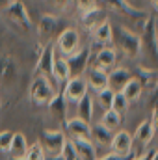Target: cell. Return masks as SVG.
Wrapping results in <instances>:
<instances>
[{
  "instance_id": "6da1fadb",
  "label": "cell",
  "mask_w": 158,
  "mask_h": 160,
  "mask_svg": "<svg viewBox=\"0 0 158 160\" xmlns=\"http://www.w3.org/2000/svg\"><path fill=\"white\" fill-rule=\"evenodd\" d=\"M112 43H116L119 50L123 54H126L128 58H132V60L140 58V54L143 50L140 34H136V32H132V30H128L125 26H116L114 28V39H112Z\"/></svg>"
},
{
  "instance_id": "7a4b0ae2",
  "label": "cell",
  "mask_w": 158,
  "mask_h": 160,
  "mask_svg": "<svg viewBox=\"0 0 158 160\" xmlns=\"http://www.w3.org/2000/svg\"><path fill=\"white\" fill-rule=\"evenodd\" d=\"M39 143L47 155V158H60L65 143H67V136L63 134V130L60 128H47L41 132Z\"/></svg>"
},
{
  "instance_id": "3957f363",
  "label": "cell",
  "mask_w": 158,
  "mask_h": 160,
  "mask_svg": "<svg viewBox=\"0 0 158 160\" xmlns=\"http://www.w3.org/2000/svg\"><path fill=\"white\" fill-rule=\"evenodd\" d=\"M54 93H56V88L52 82H48L45 77H34L28 89V97L36 106H47L54 97Z\"/></svg>"
},
{
  "instance_id": "277c9868",
  "label": "cell",
  "mask_w": 158,
  "mask_h": 160,
  "mask_svg": "<svg viewBox=\"0 0 158 160\" xmlns=\"http://www.w3.org/2000/svg\"><path fill=\"white\" fill-rule=\"evenodd\" d=\"M80 48H82V38L77 28H63L62 34L56 38V50L62 54V58H69Z\"/></svg>"
},
{
  "instance_id": "5b68a950",
  "label": "cell",
  "mask_w": 158,
  "mask_h": 160,
  "mask_svg": "<svg viewBox=\"0 0 158 160\" xmlns=\"http://www.w3.org/2000/svg\"><path fill=\"white\" fill-rule=\"evenodd\" d=\"M91 54H93L91 47H82L78 52H75L69 58H65L71 78H77V77H84L86 75L87 67L91 65Z\"/></svg>"
},
{
  "instance_id": "8992f818",
  "label": "cell",
  "mask_w": 158,
  "mask_h": 160,
  "mask_svg": "<svg viewBox=\"0 0 158 160\" xmlns=\"http://www.w3.org/2000/svg\"><path fill=\"white\" fill-rule=\"evenodd\" d=\"M4 15H6V19H7L13 26H17V28H21V30H30V26H32L30 15H28L24 4H22L21 0H11V2L4 8Z\"/></svg>"
},
{
  "instance_id": "52a82bcc",
  "label": "cell",
  "mask_w": 158,
  "mask_h": 160,
  "mask_svg": "<svg viewBox=\"0 0 158 160\" xmlns=\"http://www.w3.org/2000/svg\"><path fill=\"white\" fill-rule=\"evenodd\" d=\"M140 38H141V47L147 48V54L153 60H158V26H156V21L151 15L143 21Z\"/></svg>"
},
{
  "instance_id": "ba28073f",
  "label": "cell",
  "mask_w": 158,
  "mask_h": 160,
  "mask_svg": "<svg viewBox=\"0 0 158 160\" xmlns=\"http://www.w3.org/2000/svg\"><path fill=\"white\" fill-rule=\"evenodd\" d=\"M63 134L71 142H75V140H91V125L82 121L77 116L67 118L65 123H63Z\"/></svg>"
},
{
  "instance_id": "9c48e42d",
  "label": "cell",
  "mask_w": 158,
  "mask_h": 160,
  "mask_svg": "<svg viewBox=\"0 0 158 160\" xmlns=\"http://www.w3.org/2000/svg\"><path fill=\"white\" fill-rule=\"evenodd\" d=\"M102 6L110 11H116L123 17H128V19H136V21H145L149 17V13L134 8L132 4H128L126 0H102Z\"/></svg>"
},
{
  "instance_id": "30bf717a",
  "label": "cell",
  "mask_w": 158,
  "mask_h": 160,
  "mask_svg": "<svg viewBox=\"0 0 158 160\" xmlns=\"http://www.w3.org/2000/svg\"><path fill=\"white\" fill-rule=\"evenodd\" d=\"M54 58H56V50L52 45H47L43 50L39 52V58H37V63H36V77H45L48 82L56 86V82L52 78V63H54Z\"/></svg>"
},
{
  "instance_id": "8fae6325",
  "label": "cell",
  "mask_w": 158,
  "mask_h": 160,
  "mask_svg": "<svg viewBox=\"0 0 158 160\" xmlns=\"http://www.w3.org/2000/svg\"><path fill=\"white\" fill-rule=\"evenodd\" d=\"M67 104H77L80 99L87 93V84L84 77H77V78H69L65 82V88L62 89Z\"/></svg>"
},
{
  "instance_id": "7c38bea8",
  "label": "cell",
  "mask_w": 158,
  "mask_h": 160,
  "mask_svg": "<svg viewBox=\"0 0 158 160\" xmlns=\"http://www.w3.org/2000/svg\"><path fill=\"white\" fill-rule=\"evenodd\" d=\"M62 19L52 15V13H43L39 19V36L43 41H50L54 38H58L62 32Z\"/></svg>"
},
{
  "instance_id": "4fadbf2b",
  "label": "cell",
  "mask_w": 158,
  "mask_h": 160,
  "mask_svg": "<svg viewBox=\"0 0 158 160\" xmlns=\"http://www.w3.org/2000/svg\"><path fill=\"white\" fill-rule=\"evenodd\" d=\"M91 65L102 69V71H112L116 67V62H117V54H116V48L112 47H102V48H97L95 54H91Z\"/></svg>"
},
{
  "instance_id": "5bb4252c",
  "label": "cell",
  "mask_w": 158,
  "mask_h": 160,
  "mask_svg": "<svg viewBox=\"0 0 158 160\" xmlns=\"http://www.w3.org/2000/svg\"><path fill=\"white\" fill-rule=\"evenodd\" d=\"M130 149H132V136L126 130L114 132V138H112V143H110V153H114V155H117L121 158L128 160Z\"/></svg>"
},
{
  "instance_id": "9a60e30c",
  "label": "cell",
  "mask_w": 158,
  "mask_h": 160,
  "mask_svg": "<svg viewBox=\"0 0 158 160\" xmlns=\"http://www.w3.org/2000/svg\"><path fill=\"white\" fill-rule=\"evenodd\" d=\"M84 78H86L87 88H89L91 91H95V93L108 88V73L102 71V69H99V67H95V65H89V67H87Z\"/></svg>"
},
{
  "instance_id": "2e32d148",
  "label": "cell",
  "mask_w": 158,
  "mask_h": 160,
  "mask_svg": "<svg viewBox=\"0 0 158 160\" xmlns=\"http://www.w3.org/2000/svg\"><path fill=\"white\" fill-rule=\"evenodd\" d=\"M108 19H106V13L101 9V8H95L91 11H86V13H80V24L84 26V30H87L89 34H93L101 24H104Z\"/></svg>"
},
{
  "instance_id": "e0dca14e",
  "label": "cell",
  "mask_w": 158,
  "mask_h": 160,
  "mask_svg": "<svg viewBox=\"0 0 158 160\" xmlns=\"http://www.w3.org/2000/svg\"><path fill=\"white\" fill-rule=\"evenodd\" d=\"M134 75L125 69V67H114L112 71H108V89H112L114 93H119L123 91V88L130 82Z\"/></svg>"
},
{
  "instance_id": "ac0fdd59",
  "label": "cell",
  "mask_w": 158,
  "mask_h": 160,
  "mask_svg": "<svg viewBox=\"0 0 158 160\" xmlns=\"http://www.w3.org/2000/svg\"><path fill=\"white\" fill-rule=\"evenodd\" d=\"M47 108H48V112H50V116H52L54 119H58L62 125L65 123L69 104H67V101H65V97H63V93H62V91L54 93V97L50 99V102L47 104Z\"/></svg>"
},
{
  "instance_id": "d6986e66",
  "label": "cell",
  "mask_w": 158,
  "mask_h": 160,
  "mask_svg": "<svg viewBox=\"0 0 158 160\" xmlns=\"http://www.w3.org/2000/svg\"><path fill=\"white\" fill-rule=\"evenodd\" d=\"M93 112H95V99L89 95V91L77 102V118H80L82 121L89 123L93 121Z\"/></svg>"
},
{
  "instance_id": "ffe728a7",
  "label": "cell",
  "mask_w": 158,
  "mask_h": 160,
  "mask_svg": "<svg viewBox=\"0 0 158 160\" xmlns=\"http://www.w3.org/2000/svg\"><path fill=\"white\" fill-rule=\"evenodd\" d=\"M91 38H93V47L102 48V47L110 45L112 39H114V26L106 21L104 24H101V26L91 34Z\"/></svg>"
},
{
  "instance_id": "44dd1931",
  "label": "cell",
  "mask_w": 158,
  "mask_h": 160,
  "mask_svg": "<svg viewBox=\"0 0 158 160\" xmlns=\"http://www.w3.org/2000/svg\"><path fill=\"white\" fill-rule=\"evenodd\" d=\"M73 145L77 149L78 160H99V157H97V147H95V143L91 140H75Z\"/></svg>"
},
{
  "instance_id": "7402d4cb",
  "label": "cell",
  "mask_w": 158,
  "mask_h": 160,
  "mask_svg": "<svg viewBox=\"0 0 158 160\" xmlns=\"http://www.w3.org/2000/svg\"><path fill=\"white\" fill-rule=\"evenodd\" d=\"M52 78L56 82V86L65 84L67 80L71 78V77H69V67H67L65 58H62V56H58V54H56L54 63H52Z\"/></svg>"
},
{
  "instance_id": "603a6c76",
  "label": "cell",
  "mask_w": 158,
  "mask_h": 160,
  "mask_svg": "<svg viewBox=\"0 0 158 160\" xmlns=\"http://www.w3.org/2000/svg\"><path fill=\"white\" fill-rule=\"evenodd\" d=\"M112 138H114V132H110L108 128H104L101 123L91 125V140H93L97 145H101V147H110Z\"/></svg>"
},
{
  "instance_id": "cb8c5ba5",
  "label": "cell",
  "mask_w": 158,
  "mask_h": 160,
  "mask_svg": "<svg viewBox=\"0 0 158 160\" xmlns=\"http://www.w3.org/2000/svg\"><path fill=\"white\" fill-rule=\"evenodd\" d=\"M26 151H28V143H26L24 134L22 132H13V142H11V147H9L11 158H24Z\"/></svg>"
},
{
  "instance_id": "d4e9b609",
  "label": "cell",
  "mask_w": 158,
  "mask_h": 160,
  "mask_svg": "<svg viewBox=\"0 0 158 160\" xmlns=\"http://www.w3.org/2000/svg\"><path fill=\"white\" fill-rule=\"evenodd\" d=\"M125 97H126V101L128 102H136L140 97H141V93H143V84L140 82L138 78H130V82L123 88V91H121Z\"/></svg>"
},
{
  "instance_id": "484cf974",
  "label": "cell",
  "mask_w": 158,
  "mask_h": 160,
  "mask_svg": "<svg viewBox=\"0 0 158 160\" xmlns=\"http://www.w3.org/2000/svg\"><path fill=\"white\" fill-rule=\"evenodd\" d=\"M104 128H108L110 132H117L119 127H121V123H123V116H119L117 112H114L112 108L110 110H106L104 114H102V118L99 121Z\"/></svg>"
},
{
  "instance_id": "4316f807",
  "label": "cell",
  "mask_w": 158,
  "mask_h": 160,
  "mask_svg": "<svg viewBox=\"0 0 158 160\" xmlns=\"http://www.w3.org/2000/svg\"><path fill=\"white\" fill-rule=\"evenodd\" d=\"M130 108V102L126 101V97L119 91V93H114V101H112V110L117 112L119 116H123L126 110Z\"/></svg>"
},
{
  "instance_id": "83f0119b",
  "label": "cell",
  "mask_w": 158,
  "mask_h": 160,
  "mask_svg": "<svg viewBox=\"0 0 158 160\" xmlns=\"http://www.w3.org/2000/svg\"><path fill=\"white\" fill-rule=\"evenodd\" d=\"M112 101H114V91L112 89H102V91H97V102H99V106L106 112V110H110L112 108Z\"/></svg>"
},
{
  "instance_id": "f1b7e54d",
  "label": "cell",
  "mask_w": 158,
  "mask_h": 160,
  "mask_svg": "<svg viewBox=\"0 0 158 160\" xmlns=\"http://www.w3.org/2000/svg\"><path fill=\"white\" fill-rule=\"evenodd\" d=\"M26 160H47V155H45V151H43V147H41V143H32V145H28V151H26Z\"/></svg>"
},
{
  "instance_id": "f546056e",
  "label": "cell",
  "mask_w": 158,
  "mask_h": 160,
  "mask_svg": "<svg viewBox=\"0 0 158 160\" xmlns=\"http://www.w3.org/2000/svg\"><path fill=\"white\" fill-rule=\"evenodd\" d=\"M11 142H13V132L11 130H2L0 132V151L2 153H9Z\"/></svg>"
},
{
  "instance_id": "4dcf8cb0",
  "label": "cell",
  "mask_w": 158,
  "mask_h": 160,
  "mask_svg": "<svg viewBox=\"0 0 158 160\" xmlns=\"http://www.w3.org/2000/svg\"><path fill=\"white\" fill-rule=\"evenodd\" d=\"M58 160H78V155H77V149H75L73 142L67 140V143H65V147H63V151H62Z\"/></svg>"
},
{
  "instance_id": "1f68e13d",
  "label": "cell",
  "mask_w": 158,
  "mask_h": 160,
  "mask_svg": "<svg viewBox=\"0 0 158 160\" xmlns=\"http://www.w3.org/2000/svg\"><path fill=\"white\" fill-rule=\"evenodd\" d=\"M77 6H78V11L80 13H86V11H91L97 6V0H77Z\"/></svg>"
},
{
  "instance_id": "d6a6232c",
  "label": "cell",
  "mask_w": 158,
  "mask_h": 160,
  "mask_svg": "<svg viewBox=\"0 0 158 160\" xmlns=\"http://www.w3.org/2000/svg\"><path fill=\"white\" fill-rule=\"evenodd\" d=\"M48 6H52V8H56V9H65L67 8V4H69V0H45Z\"/></svg>"
},
{
  "instance_id": "836d02e7",
  "label": "cell",
  "mask_w": 158,
  "mask_h": 160,
  "mask_svg": "<svg viewBox=\"0 0 158 160\" xmlns=\"http://www.w3.org/2000/svg\"><path fill=\"white\" fill-rule=\"evenodd\" d=\"M151 125H153V130L155 134H158V108H153V116H151Z\"/></svg>"
},
{
  "instance_id": "e575fe53",
  "label": "cell",
  "mask_w": 158,
  "mask_h": 160,
  "mask_svg": "<svg viewBox=\"0 0 158 160\" xmlns=\"http://www.w3.org/2000/svg\"><path fill=\"white\" fill-rule=\"evenodd\" d=\"M153 155H155V151H147L145 155H141L138 158H132V160H153Z\"/></svg>"
},
{
  "instance_id": "d590c367",
  "label": "cell",
  "mask_w": 158,
  "mask_h": 160,
  "mask_svg": "<svg viewBox=\"0 0 158 160\" xmlns=\"http://www.w3.org/2000/svg\"><path fill=\"white\" fill-rule=\"evenodd\" d=\"M99 160H125V158H121V157L114 155V153H108V155H104L102 158H99Z\"/></svg>"
},
{
  "instance_id": "8d00e7d4",
  "label": "cell",
  "mask_w": 158,
  "mask_h": 160,
  "mask_svg": "<svg viewBox=\"0 0 158 160\" xmlns=\"http://www.w3.org/2000/svg\"><path fill=\"white\" fill-rule=\"evenodd\" d=\"M9 2H11V0H0V9H4V8L9 4Z\"/></svg>"
},
{
  "instance_id": "74e56055",
  "label": "cell",
  "mask_w": 158,
  "mask_h": 160,
  "mask_svg": "<svg viewBox=\"0 0 158 160\" xmlns=\"http://www.w3.org/2000/svg\"><path fill=\"white\" fill-rule=\"evenodd\" d=\"M151 2H153V8L158 11V0H151Z\"/></svg>"
},
{
  "instance_id": "f35d334b",
  "label": "cell",
  "mask_w": 158,
  "mask_h": 160,
  "mask_svg": "<svg viewBox=\"0 0 158 160\" xmlns=\"http://www.w3.org/2000/svg\"><path fill=\"white\" fill-rule=\"evenodd\" d=\"M153 89H158V73H156V80H155V88Z\"/></svg>"
},
{
  "instance_id": "ab89813d",
  "label": "cell",
  "mask_w": 158,
  "mask_h": 160,
  "mask_svg": "<svg viewBox=\"0 0 158 160\" xmlns=\"http://www.w3.org/2000/svg\"><path fill=\"white\" fill-rule=\"evenodd\" d=\"M153 160H158V151H155V155H153Z\"/></svg>"
},
{
  "instance_id": "60d3db41",
  "label": "cell",
  "mask_w": 158,
  "mask_h": 160,
  "mask_svg": "<svg viewBox=\"0 0 158 160\" xmlns=\"http://www.w3.org/2000/svg\"><path fill=\"white\" fill-rule=\"evenodd\" d=\"M2 63H4V62H2V60H0V75H2V73H4V71H2Z\"/></svg>"
},
{
  "instance_id": "b9f144b4",
  "label": "cell",
  "mask_w": 158,
  "mask_h": 160,
  "mask_svg": "<svg viewBox=\"0 0 158 160\" xmlns=\"http://www.w3.org/2000/svg\"><path fill=\"white\" fill-rule=\"evenodd\" d=\"M11 160H26V158H11Z\"/></svg>"
}]
</instances>
